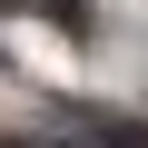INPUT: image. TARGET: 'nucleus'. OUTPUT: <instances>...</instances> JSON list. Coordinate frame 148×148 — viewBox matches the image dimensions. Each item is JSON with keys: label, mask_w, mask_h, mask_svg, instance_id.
Masks as SVG:
<instances>
[{"label": "nucleus", "mask_w": 148, "mask_h": 148, "mask_svg": "<svg viewBox=\"0 0 148 148\" xmlns=\"http://www.w3.org/2000/svg\"><path fill=\"white\" fill-rule=\"evenodd\" d=\"M40 148H69V138H40Z\"/></svg>", "instance_id": "f257e3e1"}]
</instances>
